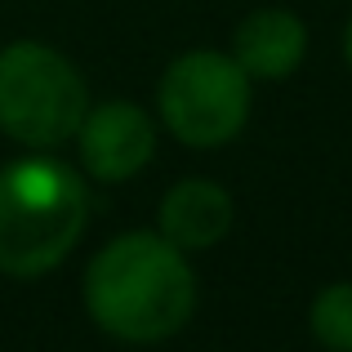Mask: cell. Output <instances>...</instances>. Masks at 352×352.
<instances>
[{
	"label": "cell",
	"mask_w": 352,
	"mask_h": 352,
	"mask_svg": "<svg viewBox=\"0 0 352 352\" xmlns=\"http://www.w3.org/2000/svg\"><path fill=\"white\" fill-rule=\"evenodd\" d=\"M344 54H348V67H352V23H348V36H344Z\"/></svg>",
	"instance_id": "cell-9"
},
{
	"label": "cell",
	"mask_w": 352,
	"mask_h": 352,
	"mask_svg": "<svg viewBox=\"0 0 352 352\" xmlns=\"http://www.w3.org/2000/svg\"><path fill=\"white\" fill-rule=\"evenodd\" d=\"M89 192L54 156H23L0 170V272L32 281L72 254L85 232Z\"/></svg>",
	"instance_id": "cell-2"
},
{
	"label": "cell",
	"mask_w": 352,
	"mask_h": 352,
	"mask_svg": "<svg viewBox=\"0 0 352 352\" xmlns=\"http://www.w3.org/2000/svg\"><path fill=\"white\" fill-rule=\"evenodd\" d=\"M232 197L210 179H183L161 197V236L179 250H210L232 232Z\"/></svg>",
	"instance_id": "cell-7"
},
{
	"label": "cell",
	"mask_w": 352,
	"mask_h": 352,
	"mask_svg": "<svg viewBox=\"0 0 352 352\" xmlns=\"http://www.w3.org/2000/svg\"><path fill=\"white\" fill-rule=\"evenodd\" d=\"M308 326L326 352H352V281H335L312 299Z\"/></svg>",
	"instance_id": "cell-8"
},
{
	"label": "cell",
	"mask_w": 352,
	"mask_h": 352,
	"mask_svg": "<svg viewBox=\"0 0 352 352\" xmlns=\"http://www.w3.org/2000/svg\"><path fill=\"white\" fill-rule=\"evenodd\" d=\"M85 308L98 330L125 344H161L188 326L197 276L161 232H120L85 267Z\"/></svg>",
	"instance_id": "cell-1"
},
{
	"label": "cell",
	"mask_w": 352,
	"mask_h": 352,
	"mask_svg": "<svg viewBox=\"0 0 352 352\" xmlns=\"http://www.w3.org/2000/svg\"><path fill=\"white\" fill-rule=\"evenodd\" d=\"M308 54V27L290 9H254L232 32V58L250 80H285Z\"/></svg>",
	"instance_id": "cell-6"
},
{
	"label": "cell",
	"mask_w": 352,
	"mask_h": 352,
	"mask_svg": "<svg viewBox=\"0 0 352 352\" xmlns=\"http://www.w3.org/2000/svg\"><path fill=\"white\" fill-rule=\"evenodd\" d=\"M156 107L188 147H223L250 120V76L232 54L188 50L165 67Z\"/></svg>",
	"instance_id": "cell-4"
},
{
	"label": "cell",
	"mask_w": 352,
	"mask_h": 352,
	"mask_svg": "<svg viewBox=\"0 0 352 352\" xmlns=\"http://www.w3.org/2000/svg\"><path fill=\"white\" fill-rule=\"evenodd\" d=\"M80 138V165L94 174L98 183H125L152 161L156 152V125L143 107L125 103H98L89 107L76 129Z\"/></svg>",
	"instance_id": "cell-5"
},
{
	"label": "cell",
	"mask_w": 352,
	"mask_h": 352,
	"mask_svg": "<svg viewBox=\"0 0 352 352\" xmlns=\"http://www.w3.org/2000/svg\"><path fill=\"white\" fill-rule=\"evenodd\" d=\"M89 112V89L67 54L41 41H14L0 50V129L14 143L50 147L76 138Z\"/></svg>",
	"instance_id": "cell-3"
}]
</instances>
